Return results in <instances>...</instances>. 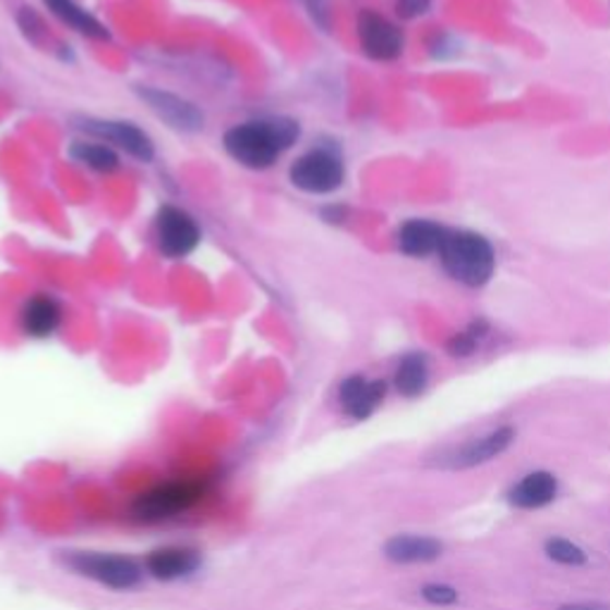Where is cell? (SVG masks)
<instances>
[{
  "instance_id": "obj_8",
  "label": "cell",
  "mask_w": 610,
  "mask_h": 610,
  "mask_svg": "<svg viewBox=\"0 0 610 610\" xmlns=\"http://www.w3.org/2000/svg\"><path fill=\"white\" fill-rule=\"evenodd\" d=\"M155 234H158L163 255L172 258V261L191 255L201 243V229L196 219L175 205L160 207L158 217H155Z\"/></svg>"
},
{
  "instance_id": "obj_5",
  "label": "cell",
  "mask_w": 610,
  "mask_h": 610,
  "mask_svg": "<svg viewBox=\"0 0 610 610\" xmlns=\"http://www.w3.org/2000/svg\"><path fill=\"white\" fill-rule=\"evenodd\" d=\"M134 94L146 103L153 115L184 134H196L205 127V117L196 103L181 98L172 91H165L158 86H134Z\"/></svg>"
},
{
  "instance_id": "obj_2",
  "label": "cell",
  "mask_w": 610,
  "mask_h": 610,
  "mask_svg": "<svg viewBox=\"0 0 610 610\" xmlns=\"http://www.w3.org/2000/svg\"><path fill=\"white\" fill-rule=\"evenodd\" d=\"M439 258L448 275L465 287H485L497 267L491 243L473 231H448Z\"/></svg>"
},
{
  "instance_id": "obj_16",
  "label": "cell",
  "mask_w": 610,
  "mask_h": 610,
  "mask_svg": "<svg viewBox=\"0 0 610 610\" xmlns=\"http://www.w3.org/2000/svg\"><path fill=\"white\" fill-rule=\"evenodd\" d=\"M62 310L50 296H34L22 310V330L34 339H46L60 327Z\"/></svg>"
},
{
  "instance_id": "obj_10",
  "label": "cell",
  "mask_w": 610,
  "mask_h": 610,
  "mask_svg": "<svg viewBox=\"0 0 610 610\" xmlns=\"http://www.w3.org/2000/svg\"><path fill=\"white\" fill-rule=\"evenodd\" d=\"M386 396V384L380 380H366L356 374V378H348L342 388H339V400L344 410L356 420H366L370 415L382 406V400Z\"/></svg>"
},
{
  "instance_id": "obj_12",
  "label": "cell",
  "mask_w": 610,
  "mask_h": 610,
  "mask_svg": "<svg viewBox=\"0 0 610 610\" xmlns=\"http://www.w3.org/2000/svg\"><path fill=\"white\" fill-rule=\"evenodd\" d=\"M448 237V229L439 227L427 219H410L398 231V249L412 258H424L439 253Z\"/></svg>"
},
{
  "instance_id": "obj_11",
  "label": "cell",
  "mask_w": 610,
  "mask_h": 610,
  "mask_svg": "<svg viewBox=\"0 0 610 610\" xmlns=\"http://www.w3.org/2000/svg\"><path fill=\"white\" fill-rule=\"evenodd\" d=\"M199 565H201L199 551L187 549V547L155 549L146 558V570H148V573L153 577L165 579V582L189 577L191 573H196Z\"/></svg>"
},
{
  "instance_id": "obj_20",
  "label": "cell",
  "mask_w": 610,
  "mask_h": 610,
  "mask_svg": "<svg viewBox=\"0 0 610 610\" xmlns=\"http://www.w3.org/2000/svg\"><path fill=\"white\" fill-rule=\"evenodd\" d=\"M547 555L551 561L561 563V565H587V553H584L577 543L567 541V539H549L547 541Z\"/></svg>"
},
{
  "instance_id": "obj_24",
  "label": "cell",
  "mask_w": 610,
  "mask_h": 610,
  "mask_svg": "<svg viewBox=\"0 0 610 610\" xmlns=\"http://www.w3.org/2000/svg\"><path fill=\"white\" fill-rule=\"evenodd\" d=\"M430 3L432 0H398L396 3V12L400 17H406V20H410V17H418V15H422V12L430 8Z\"/></svg>"
},
{
  "instance_id": "obj_22",
  "label": "cell",
  "mask_w": 610,
  "mask_h": 610,
  "mask_svg": "<svg viewBox=\"0 0 610 610\" xmlns=\"http://www.w3.org/2000/svg\"><path fill=\"white\" fill-rule=\"evenodd\" d=\"M422 599L432 606H451L458 601V591L448 584H427L422 587Z\"/></svg>"
},
{
  "instance_id": "obj_9",
  "label": "cell",
  "mask_w": 610,
  "mask_h": 610,
  "mask_svg": "<svg viewBox=\"0 0 610 610\" xmlns=\"http://www.w3.org/2000/svg\"><path fill=\"white\" fill-rule=\"evenodd\" d=\"M358 38L360 46L366 50V56L372 60H396L404 50V34L394 22L378 15L372 10H362L358 17Z\"/></svg>"
},
{
  "instance_id": "obj_14",
  "label": "cell",
  "mask_w": 610,
  "mask_h": 610,
  "mask_svg": "<svg viewBox=\"0 0 610 610\" xmlns=\"http://www.w3.org/2000/svg\"><path fill=\"white\" fill-rule=\"evenodd\" d=\"M444 553V543L432 537L398 535L384 543V555L394 563H430Z\"/></svg>"
},
{
  "instance_id": "obj_13",
  "label": "cell",
  "mask_w": 610,
  "mask_h": 610,
  "mask_svg": "<svg viewBox=\"0 0 610 610\" xmlns=\"http://www.w3.org/2000/svg\"><path fill=\"white\" fill-rule=\"evenodd\" d=\"M515 439V430L513 427H501V430L491 432L482 439L470 441L465 444L461 451H456L451 456V467H473V465H482L491 458L501 456V453L513 444Z\"/></svg>"
},
{
  "instance_id": "obj_18",
  "label": "cell",
  "mask_w": 610,
  "mask_h": 610,
  "mask_svg": "<svg viewBox=\"0 0 610 610\" xmlns=\"http://www.w3.org/2000/svg\"><path fill=\"white\" fill-rule=\"evenodd\" d=\"M427 380H430V368H427V358L420 354H410L398 362L394 384L406 398H415L424 392Z\"/></svg>"
},
{
  "instance_id": "obj_25",
  "label": "cell",
  "mask_w": 610,
  "mask_h": 610,
  "mask_svg": "<svg viewBox=\"0 0 610 610\" xmlns=\"http://www.w3.org/2000/svg\"><path fill=\"white\" fill-rule=\"evenodd\" d=\"M561 610H610L601 603H573V606H561Z\"/></svg>"
},
{
  "instance_id": "obj_21",
  "label": "cell",
  "mask_w": 610,
  "mask_h": 610,
  "mask_svg": "<svg viewBox=\"0 0 610 610\" xmlns=\"http://www.w3.org/2000/svg\"><path fill=\"white\" fill-rule=\"evenodd\" d=\"M487 334V324L485 322H473L470 324V330H465L461 334L453 336V339L448 342V354L451 356H456V358H465V356H470L473 350L477 348L479 339Z\"/></svg>"
},
{
  "instance_id": "obj_23",
  "label": "cell",
  "mask_w": 610,
  "mask_h": 610,
  "mask_svg": "<svg viewBox=\"0 0 610 610\" xmlns=\"http://www.w3.org/2000/svg\"><path fill=\"white\" fill-rule=\"evenodd\" d=\"M17 22L22 27V34L27 36L29 41L38 44V36L44 34V24H41V20H38L36 12L32 8H22V12L17 15Z\"/></svg>"
},
{
  "instance_id": "obj_7",
  "label": "cell",
  "mask_w": 610,
  "mask_h": 610,
  "mask_svg": "<svg viewBox=\"0 0 610 610\" xmlns=\"http://www.w3.org/2000/svg\"><path fill=\"white\" fill-rule=\"evenodd\" d=\"M76 127L82 132L96 136L100 141H108V144L122 148L124 153L132 155V158L141 163H151L155 158V146L151 136L139 129L132 122L122 120H98V117H76Z\"/></svg>"
},
{
  "instance_id": "obj_15",
  "label": "cell",
  "mask_w": 610,
  "mask_h": 610,
  "mask_svg": "<svg viewBox=\"0 0 610 610\" xmlns=\"http://www.w3.org/2000/svg\"><path fill=\"white\" fill-rule=\"evenodd\" d=\"M558 482L551 473H531L525 479H521L511 491V503L515 509L535 511L543 509L555 499Z\"/></svg>"
},
{
  "instance_id": "obj_6",
  "label": "cell",
  "mask_w": 610,
  "mask_h": 610,
  "mask_svg": "<svg viewBox=\"0 0 610 610\" xmlns=\"http://www.w3.org/2000/svg\"><path fill=\"white\" fill-rule=\"evenodd\" d=\"M289 179L296 189L322 196L342 187L344 165L330 151H310L291 165Z\"/></svg>"
},
{
  "instance_id": "obj_4",
  "label": "cell",
  "mask_w": 610,
  "mask_h": 610,
  "mask_svg": "<svg viewBox=\"0 0 610 610\" xmlns=\"http://www.w3.org/2000/svg\"><path fill=\"white\" fill-rule=\"evenodd\" d=\"M205 494V487L196 482H177L165 485L158 489H151L148 494H141L134 503V515L139 521L155 523L172 517L177 513L189 511L191 505H196Z\"/></svg>"
},
{
  "instance_id": "obj_1",
  "label": "cell",
  "mask_w": 610,
  "mask_h": 610,
  "mask_svg": "<svg viewBox=\"0 0 610 610\" xmlns=\"http://www.w3.org/2000/svg\"><path fill=\"white\" fill-rule=\"evenodd\" d=\"M298 134H301V127L289 117L246 122L231 127L225 134V151L243 167L267 170L284 151L296 144Z\"/></svg>"
},
{
  "instance_id": "obj_3",
  "label": "cell",
  "mask_w": 610,
  "mask_h": 610,
  "mask_svg": "<svg viewBox=\"0 0 610 610\" xmlns=\"http://www.w3.org/2000/svg\"><path fill=\"white\" fill-rule=\"evenodd\" d=\"M68 565L76 573L96 579L103 587L117 591L134 589L141 582V567L124 555H106V553H72Z\"/></svg>"
},
{
  "instance_id": "obj_19",
  "label": "cell",
  "mask_w": 610,
  "mask_h": 610,
  "mask_svg": "<svg viewBox=\"0 0 610 610\" xmlns=\"http://www.w3.org/2000/svg\"><path fill=\"white\" fill-rule=\"evenodd\" d=\"M70 155L76 163H82L88 167V170H96V172L108 175L120 167V158H117V153L110 146L94 144V141H74V144L70 146Z\"/></svg>"
},
{
  "instance_id": "obj_17",
  "label": "cell",
  "mask_w": 610,
  "mask_h": 610,
  "mask_svg": "<svg viewBox=\"0 0 610 610\" xmlns=\"http://www.w3.org/2000/svg\"><path fill=\"white\" fill-rule=\"evenodd\" d=\"M44 3L56 17H60L64 24H70V27L80 34L88 38H100V41L103 38H108V29L103 27L94 15H88L84 8L76 5L74 0H44Z\"/></svg>"
}]
</instances>
